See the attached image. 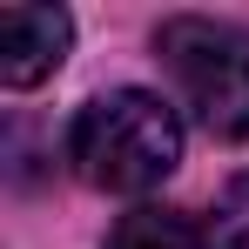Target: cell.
Returning <instances> with one entry per match:
<instances>
[{"label":"cell","instance_id":"cell-1","mask_svg":"<svg viewBox=\"0 0 249 249\" xmlns=\"http://www.w3.org/2000/svg\"><path fill=\"white\" fill-rule=\"evenodd\" d=\"M68 162L88 189L142 196L182 162V122L148 88H108L94 94L68 128Z\"/></svg>","mask_w":249,"mask_h":249},{"label":"cell","instance_id":"cell-2","mask_svg":"<svg viewBox=\"0 0 249 249\" xmlns=\"http://www.w3.org/2000/svg\"><path fill=\"white\" fill-rule=\"evenodd\" d=\"M155 47L209 135H249V27L209 20V14H175L162 20Z\"/></svg>","mask_w":249,"mask_h":249},{"label":"cell","instance_id":"cell-3","mask_svg":"<svg viewBox=\"0 0 249 249\" xmlns=\"http://www.w3.org/2000/svg\"><path fill=\"white\" fill-rule=\"evenodd\" d=\"M68 14L61 7H0V81L34 88L61 68L68 54Z\"/></svg>","mask_w":249,"mask_h":249},{"label":"cell","instance_id":"cell-4","mask_svg":"<svg viewBox=\"0 0 249 249\" xmlns=\"http://www.w3.org/2000/svg\"><path fill=\"white\" fill-rule=\"evenodd\" d=\"M108 249H209V243L182 209H128L108 236Z\"/></svg>","mask_w":249,"mask_h":249},{"label":"cell","instance_id":"cell-5","mask_svg":"<svg viewBox=\"0 0 249 249\" xmlns=\"http://www.w3.org/2000/svg\"><path fill=\"white\" fill-rule=\"evenodd\" d=\"M209 249H249V175L222 189V202L209 215Z\"/></svg>","mask_w":249,"mask_h":249}]
</instances>
